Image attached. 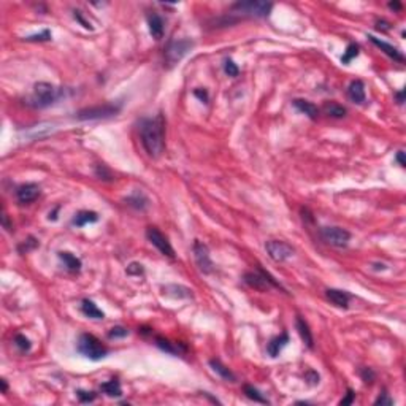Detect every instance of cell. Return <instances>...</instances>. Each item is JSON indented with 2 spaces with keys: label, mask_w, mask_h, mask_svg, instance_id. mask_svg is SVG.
Masks as SVG:
<instances>
[{
  "label": "cell",
  "mask_w": 406,
  "mask_h": 406,
  "mask_svg": "<svg viewBox=\"0 0 406 406\" xmlns=\"http://www.w3.org/2000/svg\"><path fill=\"white\" fill-rule=\"evenodd\" d=\"M304 379H307L310 384H313V385H316V384H319V374L314 371V370H308L307 373H304Z\"/></svg>",
  "instance_id": "cell-40"
},
{
  "label": "cell",
  "mask_w": 406,
  "mask_h": 406,
  "mask_svg": "<svg viewBox=\"0 0 406 406\" xmlns=\"http://www.w3.org/2000/svg\"><path fill=\"white\" fill-rule=\"evenodd\" d=\"M354 398H355V392H354L352 389H348V392H346V397H344V398L340 401V404H341V406L351 404V403L354 401Z\"/></svg>",
  "instance_id": "cell-44"
},
{
  "label": "cell",
  "mask_w": 406,
  "mask_h": 406,
  "mask_svg": "<svg viewBox=\"0 0 406 406\" xmlns=\"http://www.w3.org/2000/svg\"><path fill=\"white\" fill-rule=\"evenodd\" d=\"M224 72L229 76H238L240 68H238V65L233 62L232 59H226V62H224Z\"/></svg>",
  "instance_id": "cell-36"
},
{
  "label": "cell",
  "mask_w": 406,
  "mask_h": 406,
  "mask_svg": "<svg viewBox=\"0 0 406 406\" xmlns=\"http://www.w3.org/2000/svg\"><path fill=\"white\" fill-rule=\"evenodd\" d=\"M126 203L129 207L135 208V210H140V211H145L148 207H149V200L145 194H141V192H134L132 195H129L126 198Z\"/></svg>",
  "instance_id": "cell-24"
},
{
  "label": "cell",
  "mask_w": 406,
  "mask_h": 406,
  "mask_svg": "<svg viewBox=\"0 0 406 406\" xmlns=\"http://www.w3.org/2000/svg\"><path fill=\"white\" fill-rule=\"evenodd\" d=\"M348 97H349V100L352 102V104H357V105L365 104L367 97H365L363 81H360V79H354L352 81V83L349 84V87H348Z\"/></svg>",
  "instance_id": "cell-14"
},
{
  "label": "cell",
  "mask_w": 406,
  "mask_h": 406,
  "mask_svg": "<svg viewBox=\"0 0 406 406\" xmlns=\"http://www.w3.org/2000/svg\"><path fill=\"white\" fill-rule=\"evenodd\" d=\"M374 404H387V406H390V404H393V400L389 397V393H385V392H382L379 397L376 398V401H374Z\"/></svg>",
  "instance_id": "cell-42"
},
{
  "label": "cell",
  "mask_w": 406,
  "mask_h": 406,
  "mask_svg": "<svg viewBox=\"0 0 406 406\" xmlns=\"http://www.w3.org/2000/svg\"><path fill=\"white\" fill-rule=\"evenodd\" d=\"M73 16H75L76 21H78L81 26H83L84 29H90V30H92V26H90V24L86 21V19H84L83 16H81V12H78V10H75V12H73Z\"/></svg>",
  "instance_id": "cell-43"
},
{
  "label": "cell",
  "mask_w": 406,
  "mask_h": 406,
  "mask_svg": "<svg viewBox=\"0 0 406 406\" xmlns=\"http://www.w3.org/2000/svg\"><path fill=\"white\" fill-rule=\"evenodd\" d=\"M123 105L121 104H104V105H97V107H90L78 111L76 119L79 121H98V119H108L116 116Z\"/></svg>",
  "instance_id": "cell-6"
},
{
  "label": "cell",
  "mask_w": 406,
  "mask_h": 406,
  "mask_svg": "<svg viewBox=\"0 0 406 406\" xmlns=\"http://www.w3.org/2000/svg\"><path fill=\"white\" fill-rule=\"evenodd\" d=\"M81 311H83L86 318H90V319H104L105 318L104 311H102L97 304L89 298H84L83 301H81Z\"/></svg>",
  "instance_id": "cell-21"
},
{
  "label": "cell",
  "mask_w": 406,
  "mask_h": 406,
  "mask_svg": "<svg viewBox=\"0 0 406 406\" xmlns=\"http://www.w3.org/2000/svg\"><path fill=\"white\" fill-rule=\"evenodd\" d=\"M273 4L260 2V0H248V2H237L230 7V15L241 18H267L271 13Z\"/></svg>",
  "instance_id": "cell-3"
},
{
  "label": "cell",
  "mask_w": 406,
  "mask_h": 406,
  "mask_svg": "<svg viewBox=\"0 0 406 406\" xmlns=\"http://www.w3.org/2000/svg\"><path fill=\"white\" fill-rule=\"evenodd\" d=\"M15 344L21 352H29L30 349H32V343H30V340L23 333H18L15 337Z\"/></svg>",
  "instance_id": "cell-30"
},
{
  "label": "cell",
  "mask_w": 406,
  "mask_h": 406,
  "mask_svg": "<svg viewBox=\"0 0 406 406\" xmlns=\"http://www.w3.org/2000/svg\"><path fill=\"white\" fill-rule=\"evenodd\" d=\"M389 8L397 10V12H400V10H401V4H400V2H390V4H389Z\"/></svg>",
  "instance_id": "cell-48"
},
{
  "label": "cell",
  "mask_w": 406,
  "mask_h": 406,
  "mask_svg": "<svg viewBox=\"0 0 406 406\" xmlns=\"http://www.w3.org/2000/svg\"><path fill=\"white\" fill-rule=\"evenodd\" d=\"M359 56V45H355V43H351L348 45L346 51H344V54L341 56V62L343 64H349L352 59H355Z\"/></svg>",
  "instance_id": "cell-31"
},
{
  "label": "cell",
  "mask_w": 406,
  "mask_h": 406,
  "mask_svg": "<svg viewBox=\"0 0 406 406\" xmlns=\"http://www.w3.org/2000/svg\"><path fill=\"white\" fill-rule=\"evenodd\" d=\"M321 238L333 248H346L351 241V233L343 227H322Z\"/></svg>",
  "instance_id": "cell-8"
},
{
  "label": "cell",
  "mask_w": 406,
  "mask_h": 406,
  "mask_svg": "<svg viewBox=\"0 0 406 406\" xmlns=\"http://www.w3.org/2000/svg\"><path fill=\"white\" fill-rule=\"evenodd\" d=\"M62 95V90L57 89L51 83H45V81H40L34 86V94L30 98L29 105H32L34 108H46L49 105H53L57 98Z\"/></svg>",
  "instance_id": "cell-4"
},
{
  "label": "cell",
  "mask_w": 406,
  "mask_h": 406,
  "mask_svg": "<svg viewBox=\"0 0 406 406\" xmlns=\"http://www.w3.org/2000/svg\"><path fill=\"white\" fill-rule=\"evenodd\" d=\"M192 252H194V259H195L197 267L203 275H210V273L215 271V263H213V260L210 257V249L207 245H203L201 241L195 240L194 246H192Z\"/></svg>",
  "instance_id": "cell-10"
},
{
  "label": "cell",
  "mask_w": 406,
  "mask_h": 406,
  "mask_svg": "<svg viewBox=\"0 0 406 406\" xmlns=\"http://www.w3.org/2000/svg\"><path fill=\"white\" fill-rule=\"evenodd\" d=\"M140 137L148 156L157 159L165 149V121L162 115L146 118L140 123Z\"/></svg>",
  "instance_id": "cell-1"
},
{
  "label": "cell",
  "mask_w": 406,
  "mask_h": 406,
  "mask_svg": "<svg viewBox=\"0 0 406 406\" xmlns=\"http://www.w3.org/2000/svg\"><path fill=\"white\" fill-rule=\"evenodd\" d=\"M292 105L295 107L301 115H307L310 119H318L319 116V108L313 104V102H308V100H303V98H295L292 102Z\"/></svg>",
  "instance_id": "cell-19"
},
{
  "label": "cell",
  "mask_w": 406,
  "mask_h": 406,
  "mask_svg": "<svg viewBox=\"0 0 406 406\" xmlns=\"http://www.w3.org/2000/svg\"><path fill=\"white\" fill-rule=\"evenodd\" d=\"M59 259L64 262V265L67 267V270L72 271V273H78L81 270V267H83L81 260L76 256H73V254H70V252H59Z\"/></svg>",
  "instance_id": "cell-25"
},
{
  "label": "cell",
  "mask_w": 406,
  "mask_h": 406,
  "mask_svg": "<svg viewBox=\"0 0 406 406\" xmlns=\"http://www.w3.org/2000/svg\"><path fill=\"white\" fill-rule=\"evenodd\" d=\"M54 130V126H49V124H40V126H35V127H32L30 130H27L26 134H27V137L29 138H34V140H40V138H43V137H46V135H49L51 132Z\"/></svg>",
  "instance_id": "cell-28"
},
{
  "label": "cell",
  "mask_w": 406,
  "mask_h": 406,
  "mask_svg": "<svg viewBox=\"0 0 406 406\" xmlns=\"http://www.w3.org/2000/svg\"><path fill=\"white\" fill-rule=\"evenodd\" d=\"M360 378H362V381L365 384H373V381L376 379V373H374L371 368L365 367V368L360 370Z\"/></svg>",
  "instance_id": "cell-37"
},
{
  "label": "cell",
  "mask_w": 406,
  "mask_h": 406,
  "mask_svg": "<svg viewBox=\"0 0 406 406\" xmlns=\"http://www.w3.org/2000/svg\"><path fill=\"white\" fill-rule=\"evenodd\" d=\"M76 397L81 403H90V401H94L95 397H97V393L95 392H87V390H78L76 392Z\"/></svg>",
  "instance_id": "cell-38"
},
{
  "label": "cell",
  "mask_w": 406,
  "mask_h": 406,
  "mask_svg": "<svg viewBox=\"0 0 406 406\" xmlns=\"http://www.w3.org/2000/svg\"><path fill=\"white\" fill-rule=\"evenodd\" d=\"M0 384H2V392L7 393V390H8V384H7V381L2 379V381H0Z\"/></svg>",
  "instance_id": "cell-49"
},
{
  "label": "cell",
  "mask_w": 406,
  "mask_h": 406,
  "mask_svg": "<svg viewBox=\"0 0 406 406\" xmlns=\"http://www.w3.org/2000/svg\"><path fill=\"white\" fill-rule=\"evenodd\" d=\"M76 351L81 355H84L86 359L94 360V362L105 359L108 355V348L97 337H94V335L90 333L79 335L78 343H76Z\"/></svg>",
  "instance_id": "cell-2"
},
{
  "label": "cell",
  "mask_w": 406,
  "mask_h": 406,
  "mask_svg": "<svg viewBox=\"0 0 406 406\" xmlns=\"http://www.w3.org/2000/svg\"><path fill=\"white\" fill-rule=\"evenodd\" d=\"M98 221V215L95 211H78L75 218H73V226L76 227H84L87 224H94V222Z\"/></svg>",
  "instance_id": "cell-22"
},
{
  "label": "cell",
  "mask_w": 406,
  "mask_h": 406,
  "mask_svg": "<svg viewBox=\"0 0 406 406\" xmlns=\"http://www.w3.org/2000/svg\"><path fill=\"white\" fill-rule=\"evenodd\" d=\"M146 238L149 240L152 246L159 249L160 254H164V256H167L170 259H175V251H173V248H171L168 238L157 227H148L146 229Z\"/></svg>",
  "instance_id": "cell-11"
},
{
  "label": "cell",
  "mask_w": 406,
  "mask_h": 406,
  "mask_svg": "<svg viewBox=\"0 0 406 406\" xmlns=\"http://www.w3.org/2000/svg\"><path fill=\"white\" fill-rule=\"evenodd\" d=\"M395 159H397L400 167H406V160H404V152L403 151H398L397 152V157H395Z\"/></svg>",
  "instance_id": "cell-45"
},
{
  "label": "cell",
  "mask_w": 406,
  "mask_h": 406,
  "mask_svg": "<svg viewBox=\"0 0 406 406\" xmlns=\"http://www.w3.org/2000/svg\"><path fill=\"white\" fill-rule=\"evenodd\" d=\"M148 27H149V34L154 40H160L164 37L165 27H164V19H162L157 13H151L148 16Z\"/></svg>",
  "instance_id": "cell-17"
},
{
  "label": "cell",
  "mask_w": 406,
  "mask_h": 406,
  "mask_svg": "<svg viewBox=\"0 0 406 406\" xmlns=\"http://www.w3.org/2000/svg\"><path fill=\"white\" fill-rule=\"evenodd\" d=\"M51 37H53V35H51V30L45 29L43 32L35 34V35H29L24 40H26V42H49Z\"/></svg>",
  "instance_id": "cell-32"
},
{
  "label": "cell",
  "mask_w": 406,
  "mask_h": 406,
  "mask_svg": "<svg viewBox=\"0 0 406 406\" xmlns=\"http://www.w3.org/2000/svg\"><path fill=\"white\" fill-rule=\"evenodd\" d=\"M243 392H245V395H246L249 400L256 401V403H263V404H268L270 403L268 398L263 397V395L256 387H254V385H251V384H245V385H243Z\"/></svg>",
  "instance_id": "cell-29"
},
{
  "label": "cell",
  "mask_w": 406,
  "mask_h": 406,
  "mask_svg": "<svg viewBox=\"0 0 406 406\" xmlns=\"http://www.w3.org/2000/svg\"><path fill=\"white\" fill-rule=\"evenodd\" d=\"M127 335H129V330L126 327L116 326V327H113V329L108 332V338H111V340L115 338L116 340V338H124V337H127Z\"/></svg>",
  "instance_id": "cell-35"
},
{
  "label": "cell",
  "mask_w": 406,
  "mask_h": 406,
  "mask_svg": "<svg viewBox=\"0 0 406 406\" xmlns=\"http://www.w3.org/2000/svg\"><path fill=\"white\" fill-rule=\"evenodd\" d=\"M395 98H397L398 105H403L404 104V89L398 90V92H395Z\"/></svg>",
  "instance_id": "cell-46"
},
{
  "label": "cell",
  "mask_w": 406,
  "mask_h": 406,
  "mask_svg": "<svg viewBox=\"0 0 406 406\" xmlns=\"http://www.w3.org/2000/svg\"><path fill=\"white\" fill-rule=\"evenodd\" d=\"M37 246H38V240H37V238H34V237H29L27 240H24L23 245H19L18 251L21 252V254H26V252H29V251L35 249Z\"/></svg>",
  "instance_id": "cell-33"
},
{
  "label": "cell",
  "mask_w": 406,
  "mask_h": 406,
  "mask_svg": "<svg viewBox=\"0 0 406 406\" xmlns=\"http://www.w3.org/2000/svg\"><path fill=\"white\" fill-rule=\"evenodd\" d=\"M243 281H245L249 287L257 289V290H270V289H279L282 292H286L281 284L273 278L268 271H265L263 268H257L256 271H248L243 276Z\"/></svg>",
  "instance_id": "cell-5"
},
{
  "label": "cell",
  "mask_w": 406,
  "mask_h": 406,
  "mask_svg": "<svg viewBox=\"0 0 406 406\" xmlns=\"http://www.w3.org/2000/svg\"><path fill=\"white\" fill-rule=\"evenodd\" d=\"M2 224H4V227H5L7 230H12V229H13L12 226H10V222H8V216H7V215H4V216H2Z\"/></svg>",
  "instance_id": "cell-47"
},
{
  "label": "cell",
  "mask_w": 406,
  "mask_h": 406,
  "mask_svg": "<svg viewBox=\"0 0 406 406\" xmlns=\"http://www.w3.org/2000/svg\"><path fill=\"white\" fill-rule=\"evenodd\" d=\"M95 175H97V178L104 179V181L113 179V173L110 171V168H107V165H102V164L95 167Z\"/></svg>",
  "instance_id": "cell-34"
},
{
  "label": "cell",
  "mask_w": 406,
  "mask_h": 406,
  "mask_svg": "<svg viewBox=\"0 0 406 406\" xmlns=\"http://www.w3.org/2000/svg\"><path fill=\"white\" fill-rule=\"evenodd\" d=\"M210 367L213 368V371L218 373L222 379L230 381V382H235V381H237V376H235V374H233V373L230 371V368H227L226 365L222 363L221 360H218V359H211V360H210Z\"/></svg>",
  "instance_id": "cell-23"
},
{
  "label": "cell",
  "mask_w": 406,
  "mask_h": 406,
  "mask_svg": "<svg viewBox=\"0 0 406 406\" xmlns=\"http://www.w3.org/2000/svg\"><path fill=\"white\" fill-rule=\"evenodd\" d=\"M100 390L104 392L105 395H108V397H121L123 395V389H121V382L113 378V379H110L107 382H102L100 384Z\"/></svg>",
  "instance_id": "cell-27"
},
{
  "label": "cell",
  "mask_w": 406,
  "mask_h": 406,
  "mask_svg": "<svg viewBox=\"0 0 406 406\" xmlns=\"http://www.w3.org/2000/svg\"><path fill=\"white\" fill-rule=\"evenodd\" d=\"M154 341L157 344V348L162 349L164 352H167V354L181 355V354H186L187 352V348L184 346V344H181V343H171V341L162 338V337H156Z\"/></svg>",
  "instance_id": "cell-15"
},
{
  "label": "cell",
  "mask_w": 406,
  "mask_h": 406,
  "mask_svg": "<svg viewBox=\"0 0 406 406\" xmlns=\"http://www.w3.org/2000/svg\"><path fill=\"white\" fill-rule=\"evenodd\" d=\"M38 195H40V187L35 182H26V184H21L16 189V198L19 203H23V205L35 201Z\"/></svg>",
  "instance_id": "cell-12"
},
{
  "label": "cell",
  "mask_w": 406,
  "mask_h": 406,
  "mask_svg": "<svg viewBox=\"0 0 406 406\" xmlns=\"http://www.w3.org/2000/svg\"><path fill=\"white\" fill-rule=\"evenodd\" d=\"M322 111L326 113L327 116L330 118H337V119H341L346 116V108L343 105L337 104V102H326L322 107Z\"/></svg>",
  "instance_id": "cell-26"
},
{
  "label": "cell",
  "mask_w": 406,
  "mask_h": 406,
  "mask_svg": "<svg viewBox=\"0 0 406 406\" xmlns=\"http://www.w3.org/2000/svg\"><path fill=\"white\" fill-rule=\"evenodd\" d=\"M326 297H327V300H330L335 304V307L344 308V310L349 307V301H351L349 293L344 292V290H340V289H327Z\"/></svg>",
  "instance_id": "cell-16"
},
{
  "label": "cell",
  "mask_w": 406,
  "mask_h": 406,
  "mask_svg": "<svg viewBox=\"0 0 406 406\" xmlns=\"http://www.w3.org/2000/svg\"><path fill=\"white\" fill-rule=\"evenodd\" d=\"M289 344V335L287 333H281L279 337L271 338L270 343L267 344V352L270 357H278L279 352Z\"/></svg>",
  "instance_id": "cell-18"
},
{
  "label": "cell",
  "mask_w": 406,
  "mask_h": 406,
  "mask_svg": "<svg viewBox=\"0 0 406 406\" xmlns=\"http://www.w3.org/2000/svg\"><path fill=\"white\" fill-rule=\"evenodd\" d=\"M194 95H195L200 102H203V104H208V100H210L208 90H207V89H201V87H198V89L194 90Z\"/></svg>",
  "instance_id": "cell-41"
},
{
  "label": "cell",
  "mask_w": 406,
  "mask_h": 406,
  "mask_svg": "<svg viewBox=\"0 0 406 406\" xmlns=\"http://www.w3.org/2000/svg\"><path fill=\"white\" fill-rule=\"evenodd\" d=\"M265 249L268 252L270 259L275 262H286L292 259L293 254H295V249H293L289 243L282 240H268L265 243Z\"/></svg>",
  "instance_id": "cell-9"
},
{
  "label": "cell",
  "mask_w": 406,
  "mask_h": 406,
  "mask_svg": "<svg viewBox=\"0 0 406 406\" xmlns=\"http://www.w3.org/2000/svg\"><path fill=\"white\" fill-rule=\"evenodd\" d=\"M143 265L141 263H137V262H132L130 265L127 267V275L130 276H140V275H143Z\"/></svg>",
  "instance_id": "cell-39"
},
{
  "label": "cell",
  "mask_w": 406,
  "mask_h": 406,
  "mask_svg": "<svg viewBox=\"0 0 406 406\" xmlns=\"http://www.w3.org/2000/svg\"><path fill=\"white\" fill-rule=\"evenodd\" d=\"M295 326H297V332H298V335H300L301 341H303L304 344H307V348L313 349V348H314V338H313V333H311V330H310L308 322L304 321V319H301L300 316H297V319H295Z\"/></svg>",
  "instance_id": "cell-20"
},
{
  "label": "cell",
  "mask_w": 406,
  "mask_h": 406,
  "mask_svg": "<svg viewBox=\"0 0 406 406\" xmlns=\"http://www.w3.org/2000/svg\"><path fill=\"white\" fill-rule=\"evenodd\" d=\"M194 48V42L189 38H181V40H171V42L167 45L165 48V53H164V57H165V62L168 67H173L176 65L179 60L184 57L189 51Z\"/></svg>",
  "instance_id": "cell-7"
},
{
  "label": "cell",
  "mask_w": 406,
  "mask_h": 406,
  "mask_svg": "<svg viewBox=\"0 0 406 406\" xmlns=\"http://www.w3.org/2000/svg\"><path fill=\"white\" fill-rule=\"evenodd\" d=\"M368 38H370V42H371L374 46H378V48L382 51V53H384V54H387L390 59L397 60V62H400V64L404 62V56L401 54V51H398L393 45H390V43H387V42H384V40H379V38H376L374 35H368Z\"/></svg>",
  "instance_id": "cell-13"
}]
</instances>
